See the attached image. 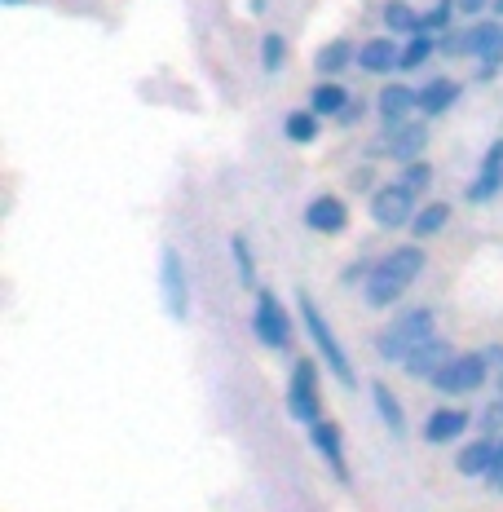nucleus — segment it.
I'll list each match as a JSON object with an SVG mask.
<instances>
[{"mask_svg":"<svg viewBox=\"0 0 503 512\" xmlns=\"http://www.w3.org/2000/svg\"><path fill=\"white\" fill-rule=\"evenodd\" d=\"M283 133H287V142H296V146L318 142V115L314 111H292L283 120Z\"/></svg>","mask_w":503,"mask_h":512,"instance_id":"b1692460","label":"nucleus"},{"mask_svg":"<svg viewBox=\"0 0 503 512\" xmlns=\"http://www.w3.org/2000/svg\"><path fill=\"white\" fill-rule=\"evenodd\" d=\"M490 9H495V18H503V0H490Z\"/></svg>","mask_w":503,"mask_h":512,"instance_id":"72a5a7b5","label":"nucleus"},{"mask_svg":"<svg viewBox=\"0 0 503 512\" xmlns=\"http://www.w3.org/2000/svg\"><path fill=\"white\" fill-rule=\"evenodd\" d=\"M301 323H305V332L309 340H314V349H318V358L327 362V371L336 376L345 389H353L358 384V376H353V367H349V354H345V345L336 340V332H331V323H327V314L314 305V296L301 292Z\"/></svg>","mask_w":503,"mask_h":512,"instance_id":"f03ea898","label":"nucleus"},{"mask_svg":"<svg viewBox=\"0 0 503 512\" xmlns=\"http://www.w3.org/2000/svg\"><path fill=\"white\" fill-rule=\"evenodd\" d=\"M486 482H490V486H495V490H503V468H495V473H490V477H486Z\"/></svg>","mask_w":503,"mask_h":512,"instance_id":"473e14b6","label":"nucleus"},{"mask_svg":"<svg viewBox=\"0 0 503 512\" xmlns=\"http://www.w3.org/2000/svg\"><path fill=\"white\" fill-rule=\"evenodd\" d=\"M358 67L371 71V76H389L393 67H402V49L393 36H376L367 45H358Z\"/></svg>","mask_w":503,"mask_h":512,"instance_id":"4468645a","label":"nucleus"},{"mask_svg":"<svg viewBox=\"0 0 503 512\" xmlns=\"http://www.w3.org/2000/svg\"><path fill=\"white\" fill-rule=\"evenodd\" d=\"M481 424H486V433H499V429H503V402H499V407H490Z\"/></svg>","mask_w":503,"mask_h":512,"instance_id":"c756f323","label":"nucleus"},{"mask_svg":"<svg viewBox=\"0 0 503 512\" xmlns=\"http://www.w3.org/2000/svg\"><path fill=\"white\" fill-rule=\"evenodd\" d=\"M459 433H468V411H459V407H442L424 420V442H433V446H451L459 442Z\"/></svg>","mask_w":503,"mask_h":512,"instance_id":"dca6fc26","label":"nucleus"},{"mask_svg":"<svg viewBox=\"0 0 503 512\" xmlns=\"http://www.w3.org/2000/svg\"><path fill=\"white\" fill-rule=\"evenodd\" d=\"M420 23H424V18L415 14L406 0H389V5H384V27H389V36H398V31H411V36H415Z\"/></svg>","mask_w":503,"mask_h":512,"instance_id":"393cba45","label":"nucleus"},{"mask_svg":"<svg viewBox=\"0 0 503 512\" xmlns=\"http://www.w3.org/2000/svg\"><path fill=\"white\" fill-rule=\"evenodd\" d=\"M415 102H420V111H424V120H433V115H446L451 106L459 102V84L455 80H428L420 93H415Z\"/></svg>","mask_w":503,"mask_h":512,"instance_id":"f3484780","label":"nucleus"},{"mask_svg":"<svg viewBox=\"0 0 503 512\" xmlns=\"http://www.w3.org/2000/svg\"><path fill=\"white\" fill-rule=\"evenodd\" d=\"M283 62H287V40H283V31H270L261 40V67L274 76V71H283Z\"/></svg>","mask_w":503,"mask_h":512,"instance_id":"bb28decb","label":"nucleus"},{"mask_svg":"<svg viewBox=\"0 0 503 512\" xmlns=\"http://www.w3.org/2000/svg\"><path fill=\"white\" fill-rule=\"evenodd\" d=\"M230 252H234V265H239V283L256 292V261H252L248 239H243V234H234V239H230Z\"/></svg>","mask_w":503,"mask_h":512,"instance_id":"a878e982","label":"nucleus"},{"mask_svg":"<svg viewBox=\"0 0 503 512\" xmlns=\"http://www.w3.org/2000/svg\"><path fill=\"white\" fill-rule=\"evenodd\" d=\"M428 181H433V164H428V159H415V164L402 168V186L406 190H424Z\"/></svg>","mask_w":503,"mask_h":512,"instance_id":"c85d7f7f","label":"nucleus"},{"mask_svg":"<svg viewBox=\"0 0 503 512\" xmlns=\"http://www.w3.org/2000/svg\"><path fill=\"white\" fill-rule=\"evenodd\" d=\"M376 111H380V120H384V133H389V128H402L411 111H420V102H415V89H406V84H398V80H389L380 89V98H376Z\"/></svg>","mask_w":503,"mask_h":512,"instance_id":"9b49d317","label":"nucleus"},{"mask_svg":"<svg viewBox=\"0 0 503 512\" xmlns=\"http://www.w3.org/2000/svg\"><path fill=\"white\" fill-rule=\"evenodd\" d=\"M486 9V0H459V14H481Z\"/></svg>","mask_w":503,"mask_h":512,"instance_id":"7c9ffc66","label":"nucleus"},{"mask_svg":"<svg viewBox=\"0 0 503 512\" xmlns=\"http://www.w3.org/2000/svg\"><path fill=\"white\" fill-rule=\"evenodd\" d=\"M486 371H490L486 354H459V358H451L442 371H437L433 384L446 393V398H464V393H477L481 384H486Z\"/></svg>","mask_w":503,"mask_h":512,"instance_id":"423d86ee","label":"nucleus"},{"mask_svg":"<svg viewBox=\"0 0 503 512\" xmlns=\"http://www.w3.org/2000/svg\"><path fill=\"white\" fill-rule=\"evenodd\" d=\"M455 9H459V0H437V5L424 14L420 31H446L451 27V18H455Z\"/></svg>","mask_w":503,"mask_h":512,"instance_id":"cd10ccee","label":"nucleus"},{"mask_svg":"<svg viewBox=\"0 0 503 512\" xmlns=\"http://www.w3.org/2000/svg\"><path fill=\"white\" fill-rule=\"evenodd\" d=\"M309 446H314V451L323 455L327 468L340 477V482H349V464H345V433H340V424H331V420H314V424H309Z\"/></svg>","mask_w":503,"mask_h":512,"instance_id":"1a4fd4ad","label":"nucleus"},{"mask_svg":"<svg viewBox=\"0 0 503 512\" xmlns=\"http://www.w3.org/2000/svg\"><path fill=\"white\" fill-rule=\"evenodd\" d=\"M159 287H164V309L186 323L190 318V283H186V261H181L177 248L159 252Z\"/></svg>","mask_w":503,"mask_h":512,"instance_id":"0eeeda50","label":"nucleus"},{"mask_svg":"<svg viewBox=\"0 0 503 512\" xmlns=\"http://www.w3.org/2000/svg\"><path fill=\"white\" fill-rule=\"evenodd\" d=\"M503 190V164H481L477 181L468 186V204H490Z\"/></svg>","mask_w":503,"mask_h":512,"instance_id":"4be33fe9","label":"nucleus"},{"mask_svg":"<svg viewBox=\"0 0 503 512\" xmlns=\"http://www.w3.org/2000/svg\"><path fill=\"white\" fill-rule=\"evenodd\" d=\"M345 221H349L345 199H336V195H318V199H309V208H305V226L314 230V234H340V230H345Z\"/></svg>","mask_w":503,"mask_h":512,"instance_id":"ddd939ff","label":"nucleus"},{"mask_svg":"<svg viewBox=\"0 0 503 512\" xmlns=\"http://www.w3.org/2000/svg\"><path fill=\"white\" fill-rule=\"evenodd\" d=\"M349 102H353V98H349L345 89H340L336 80L314 84V93H309V111H314V115H336V120H340V111H345Z\"/></svg>","mask_w":503,"mask_h":512,"instance_id":"6ab92c4d","label":"nucleus"},{"mask_svg":"<svg viewBox=\"0 0 503 512\" xmlns=\"http://www.w3.org/2000/svg\"><path fill=\"white\" fill-rule=\"evenodd\" d=\"M252 332L265 349H287L292 340V318H287L283 301L270 292V287H256V301H252Z\"/></svg>","mask_w":503,"mask_h":512,"instance_id":"39448f33","label":"nucleus"},{"mask_svg":"<svg viewBox=\"0 0 503 512\" xmlns=\"http://www.w3.org/2000/svg\"><path fill=\"white\" fill-rule=\"evenodd\" d=\"M371 221L380 230H398V226H411L415 221V190H406L402 181H389L371 195Z\"/></svg>","mask_w":503,"mask_h":512,"instance_id":"6e6552de","label":"nucleus"},{"mask_svg":"<svg viewBox=\"0 0 503 512\" xmlns=\"http://www.w3.org/2000/svg\"><path fill=\"white\" fill-rule=\"evenodd\" d=\"M495 460H499V437H477V442H468L464 451H459L455 468L464 477H490L495 473Z\"/></svg>","mask_w":503,"mask_h":512,"instance_id":"2eb2a0df","label":"nucleus"},{"mask_svg":"<svg viewBox=\"0 0 503 512\" xmlns=\"http://www.w3.org/2000/svg\"><path fill=\"white\" fill-rule=\"evenodd\" d=\"M358 115H362V106H358V102H349L345 111H340V124H353V120H358Z\"/></svg>","mask_w":503,"mask_h":512,"instance_id":"2f4dec72","label":"nucleus"},{"mask_svg":"<svg viewBox=\"0 0 503 512\" xmlns=\"http://www.w3.org/2000/svg\"><path fill=\"white\" fill-rule=\"evenodd\" d=\"M287 415L301 424L323 420V389H318V367L309 358L292 362V376H287Z\"/></svg>","mask_w":503,"mask_h":512,"instance_id":"20e7f679","label":"nucleus"},{"mask_svg":"<svg viewBox=\"0 0 503 512\" xmlns=\"http://www.w3.org/2000/svg\"><path fill=\"white\" fill-rule=\"evenodd\" d=\"M433 340V309H411V314H402L398 323H389L380 332V340H376V354L384 358V362H402L415 354L420 345H428Z\"/></svg>","mask_w":503,"mask_h":512,"instance_id":"7ed1b4c3","label":"nucleus"},{"mask_svg":"<svg viewBox=\"0 0 503 512\" xmlns=\"http://www.w3.org/2000/svg\"><path fill=\"white\" fill-rule=\"evenodd\" d=\"M451 358H455V354H451V345H446L442 336H433L428 345H420L411 358L402 362V371H406L411 380H437V371H442Z\"/></svg>","mask_w":503,"mask_h":512,"instance_id":"f8f14e48","label":"nucleus"},{"mask_svg":"<svg viewBox=\"0 0 503 512\" xmlns=\"http://www.w3.org/2000/svg\"><path fill=\"white\" fill-rule=\"evenodd\" d=\"M0 5H23V0H0Z\"/></svg>","mask_w":503,"mask_h":512,"instance_id":"f704fd0d","label":"nucleus"},{"mask_svg":"<svg viewBox=\"0 0 503 512\" xmlns=\"http://www.w3.org/2000/svg\"><path fill=\"white\" fill-rule=\"evenodd\" d=\"M433 53H442V49H437V40H433V31H415V36L406 40V49H402V71L424 67Z\"/></svg>","mask_w":503,"mask_h":512,"instance_id":"5701e85b","label":"nucleus"},{"mask_svg":"<svg viewBox=\"0 0 503 512\" xmlns=\"http://www.w3.org/2000/svg\"><path fill=\"white\" fill-rule=\"evenodd\" d=\"M424 151H428V124L420 120H406L402 128L384 133V155H393L398 164H415V159H424Z\"/></svg>","mask_w":503,"mask_h":512,"instance_id":"9d476101","label":"nucleus"},{"mask_svg":"<svg viewBox=\"0 0 503 512\" xmlns=\"http://www.w3.org/2000/svg\"><path fill=\"white\" fill-rule=\"evenodd\" d=\"M371 398H376V411H380L384 429H389L393 437H406V411H402L398 393H393L384 380H376V384H371Z\"/></svg>","mask_w":503,"mask_h":512,"instance_id":"a211bd4d","label":"nucleus"},{"mask_svg":"<svg viewBox=\"0 0 503 512\" xmlns=\"http://www.w3.org/2000/svg\"><path fill=\"white\" fill-rule=\"evenodd\" d=\"M424 270V248L420 243H402L389 256H380L367 274V305L371 309H389L393 301H402V292L420 279Z\"/></svg>","mask_w":503,"mask_h":512,"instance_id":"f257e3e1","label":"nucleus"},{"mask_svg":"<svg viewBox=\"0 0 503 512\" xmlns=\"http://www.w3.org/2000/svg\"><path fill=\"white\" fill-rule=\"evenodd\" d=\"M353 58H358V53H353L349 40H331L327 49H318L314 67L323 71V76H340V71H345V67H353Z\"/></svg>","mask_w":503,"mask_h":512,"instance_id":"412c9836","label":"nucleus"},{"mask_svg":"<svg viewBox=\"0 0 503 512\" xmlns=\"http://www.w3.org/2000/svg\"><path fill=\"white\" fill-rule=\"evenodd\" d=\"M446 221H451V204H424L420 212H415L411 230H415V239L424 243V239H433V234H442Z\"/></svg>","mask_w":503,"mask_h":512,"instance_id":"aec40b11","label":"nucleus"}]
</instances>
